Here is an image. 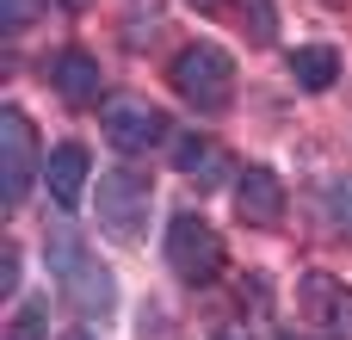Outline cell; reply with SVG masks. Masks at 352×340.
Instances as JSON below:
<instances>
[{
	"label": "cell",
	"instance_id": "3957f363",
	"mask_svg": "<svg viewBox=\"0 0 352 340\" xmlns=\"http://www.w3.org/2000/svg\"><path fill=\"white\" fill-rule=\"evenodd\" d=\"M148 204H155V186L136 173V167H111L99 173V229L111 242H142L148 229Z\"/></svg>",
	"mask_w": 352,
	"mask_h": 340
},
{
	"label": "cell",
	"instance_id": "e0dca14e",
	"mask_svg": "<svg viewBox=\"0 0 352 340\" xmlns=\"http://www.w3.org/2000/svg\"><path fill=\"white\" fill-rule=\"evenodd\" d=\"M186 6H198V12H223L229 0H186Z\"/></svg>",
	"mask_w": 352,
	"mask_h": 340
},
{
	"label": "cell",
	"instance_id": "7a4b0ae2",
	"mask_svg": "<svg viewBox=\"0 0 352 340\" xmlns=\"http://www.w3.org/2000/svg\"><path fill=\"white\" fill-rule=\"evenodd\" d=\"M50 273L62 279V297L80 310V316H105L111 304H118V285H111V273L87 254V242L80 235H50Z\"/></svg>",
	"mask_w": 352,
	"mask_h": 340
},
{
	"label": "cell",
	"instance_id": "5b68a950",
	"mask_svg": "<svg viewBox=\"0 0 352 340\" xmlns=\"http://www.w3.org/2000/svg\"><path fill=\"white\" fill-rule=\"evenodd\" d=\"M297 322L316 340H352V291L334 273H303L297 279Z\"/></svg>",
	"mask_w": 352,
	"mask_h": 340
},
{
	"label": "cell",
	"instance_id": "ba28073f",
	"mask_svg": "<svg viewBox=\"0 0 352 340\" xmlns=\"http://www.w3.org/2000/svg\"><path fill=\"white\" fill-rule=\"evenodd\" d=\"M235 217L248 229H278L285 223V180L272 167H248L235 186Z\"/></svg>",
	"mask_w": 352,
	"mask_h": 340
},
{
	"label": "cell",
	"instance_id": "44dd1931",
	"mask_svg": "<svg viewBox=\"0 0 352 340\" xmlns=\"http://www.w3.org/2000/svg\"><path fill=\"white\" fill-rule=\"evenodd\" d=\"M217 340H235V334H217Z\"/></svg>",
	"mask_w": 352,
	"mask_h": 340
},
{
	"label": "cell",
	"instance_id": "8fae6325",
	"mask_svg": "<svg viewBox=\"0 0 352 340\" xmlns=\"http://www.w3.org/2000/svg\"><path fill=\"white\" fill-rule=\"evenodd\" d=\"M43 180H50V198H56L62 211H74V204L87 198V180H93L87 149H80V142H62V149L43 161Z\"/></svg>",
	"mask_w": 352,
	"mask_h": 340
},
{
	"label": "cell",
	"instance_id": "8992f818",
	"mask_svg": "<svg viewBox=\"0 0 352 340\" xmlns=\"http://www.w3.org/2000/svg\"><path fill=\"white\" fill-rule=\"evenodd\" d=\"M31 180H37V136H31V118L19 105H6L0 111V204L19 211Z\"/></svg>",
	"mask_w": 352,
	"mask_h": 340
},
{
	"label": "cell",
	"instance_id": "d6986e66",
	"mask_svg": "<svg viewBox=\"0 0 352 340\" xmlns=\"http://www.w3.org/2000/svg\"><path fill=\"white\" fill-rule=\"evenodd\" d=\"M278 340H303V334H278Z\"/></svg>",
	"mask_w": 352,
	"mask_h": 340
},
{
	"label": "cell",
	"instance_id": "30bf717a",
	"mask_svg": "<svg viewBox=\"0 0 352 340\" xmlns=\"http://www.w3.org/2000/svg\"><path fill=\"white\" fill-rule=\"evenodd\" d=\"M50 87H56L68 105H99L105 74H99V62H93L87 50H62V56L50 62Z\"/></svg>",
	"mask_w": 352,
	"mask_h": 340
},
{
	"label": "cell",
	"instance_id": "ac0fdd59",
	"mask_svg": "<svg viewBox=\"0 0 352 340\" xmlns=\"http://www.w3.org/2000/svg\"><path fill=\"white\" fill-rule=\"evenodd\" d=\"M62 6H87V0H62Z\"/></svg>",
	"mask_w": 352,
	"mask_h": 340
},
{
	"label": "cell",
	"instance_id": "9a60e30c",
	"mask_svg": "<svg viewBox=\"0 0 352 340\" xmlns=\"http://www.w3.org/2000/svg\"><path fill=\"white\" fill-rule=\"evenodd\" d=\"M6 340H43V304H19V316H12Z\"/></svg>",
	"mask_w": 352,
	"mask_h": 340
},
{
	"label": "cell",
	"instance_id": "9c48e42d",
	"mask_svg": "<svg viewBox=\"0 0 352 340\" xmlns=\"http://www.w3.org/2000/svg\"><path fill=\"white\" fill-rule=\"evenodd\" d=\"M173 167H179V173H186V180H192L198 192H217V186H223V180L235 173V167H229V155H223V149H217L210 136H198V130L173 142Z\"/></svg>",
	"mask_w": 352,
	"mask_h": 340
},
{
	"label": "cell",
	"instance_id": "ffe728a7",
	"mask_svg": "<svg viewBox=\"0 0 352 340\" xmlns=\"http://www.w3.org/2000/svg\"><path fill=\"white\" fill-rule=\"evenodd\" d=\"M68 340H93V334H68Z\"/></svg>",
	"mask_w": 352,
	"mask_h": 340
},
{
	"label": "cell",
	"instance_id": "4fadbf2b",
	"mask_svg": "<svg viewBox=\"0 0 352 340\" xmlns=\"http://www.w3.org/2000/svg\"><path fill=\"white\" fill-rule=\"evenodd\" d=\"M322 211H328V223H334L340 235H352V173L322 186Z\"/></svg>",
	"mask_w": 352,
	"mask_h": 340
},
{
	"label": "cell",
	"instance_id": "7c38bea8",
	"mask_svg": "<svg viewBox=\"0 0 352 340\" xmlns=\"http://www.w3.org/2000/svg\"><path fill=\"white\" fill-rule=\"evenodd\" d=\"M291 81H297L303 93H328V87L340 81V56H334L328 43H303V50H291Z\"/></svg>",
	"mask_w": 352,
	"mask_h": 340
},
{
	"label": "cell",
	"instance_id": "277c9868",
	"mask_svg": "<svg viewBox=\"0 0 352 340\" xmlns=\"http://www.w3.org/2000/svg\"><path fill=\"white\" fill-rule=\"evenodd\" d=\"M223 235L204 223V217H192V211H179L173 223H167V266H173V279H186V285H217L223 279Z\"/></svg>",
	"mask_w": 352,
	"mask_h": 340
},
{
	"label": "cell",
	"instance_id": "6da1fadb",
	"mask_svg": "<svg viewBox=\"0 0 352 340\" xmlns=\"http://www.w3.org/2000/svg\"><path fill=\"white\" fill-rule=\"evenodd\" d=\"M167 81H173V93H179L198 118H217V111H229V99H235V56L217 50V43H186V50L167 62Z\"/></svg>",
	"mask_w": 352,
	"mask_h": 340
},
{
	"label": "cell",
	"instance_id": "2e32d148",
	"mask_svg": "<svg viewBox=\"0 0 352 340\" xmlns=\"http://www.w3.org/2000/svg\"><path fill=\"white\" fill-rule=\"evenodd\" d=\"M25 19H31V0H6V31H25Z\"/></svg>",
	"mask_w": 352,
	"mask_h": 340
},
{
	"label": "cell",
	"instance_id": "52a82bcc",
	"mask_svg": "<svg viewBox=\"0 0 352 340\" xmlns=\"http://www.w3.org/2000/svg\"><path fill=\"white\" fill-rule=\"evenodd\" d=\"M99 124H105V142L118 155H148V149L167 142V111L148 105V99H105Z\"/></svg>",
	"mask_w": 352,
	"mask_h": 340
},
{
	"label": "cell",
	"instance_id": "5bb4252c",
	"mask_svg": "<svg viewBox=\"0 0 352 340\" xmlns=\"http://www.w3.org/2000/svg\"><path fill=\"white\" fill-rule=\"evenodd\" d=\"M235 12H241V25H248V37H254V43H272V31H278L272 0H235Z\"/></svg>",
	"mask_w": 352,
	"mask_h": 340
}]
</instances>
